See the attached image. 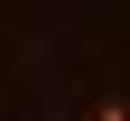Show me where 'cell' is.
Returning a JSON list of instances; mask_svg holds the SVG:
<instances>
[{
    "label": "cell",
    "mask_w": 130,
    "mask_h": 121,
    "mask_svg": "<svg viewBox=\"0 0 130 121\" xmlns=\"http://www.w3.org/2000/svg\"><path fill=\"white\" fill-rule=\"evenodd\" d=\"M84 121H130V102H121V93H102V102H93Z\"/></svg>",
    "instance_id": "obj_1"
}]
</instances>
